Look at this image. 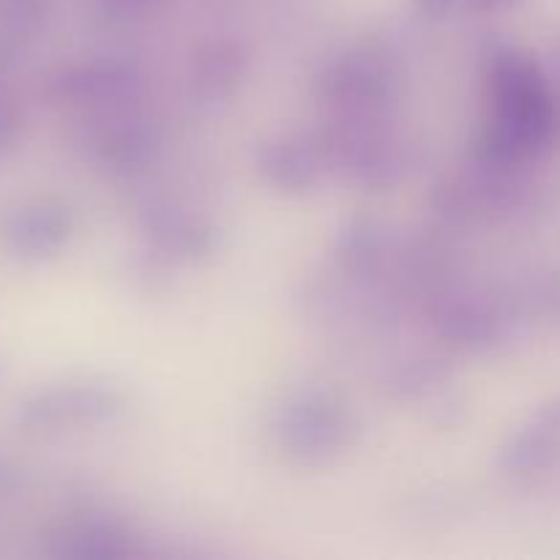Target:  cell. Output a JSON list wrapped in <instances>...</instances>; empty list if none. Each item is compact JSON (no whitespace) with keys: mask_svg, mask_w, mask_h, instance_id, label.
I'll return each instance as SVG.
<instances>
[{"mask_svg":"<svg viewBox=\"0 0 560 560\" xmlns=\"http://www.w3.org/2000/svg\"><path fill=\"white\" fill-rule=\"evenodd\" d=\"M490 120L474 148V162L523 170L552 148L558 102L539 60L517 47H501L487 71Z\"/></svg>","mask_w":560,"mask_h":560,"instance_id":"1","label":"cell"},{"mask_svg":"<svg viewBox=\"0 0 560 560\" xmlns=\"http://www.w3.org/2000/svg\"><path fill=\"white\" fill-rule=\"evenodd\" d=\"M271 435L295 465H328L355 446L361 421L353 405L331 386H304L273 408Z\"/></svg>","mask_w":560,"mask_h":560,"instance_id":"2","label":"cell"},{"mask_svg":"<svg viewBox=\"0 0 560 560\" xmlns=\"http://www.w3.org/2000/svg\"><path fill=\"white\" fill-rule=\"evenodd\" d=\"M320 137L331 170L364 189H392L405 178L408 153L383 118H337Z\"/></svg>","mask_w":560,"mask_h":560,"instance_id":"3","label":"cell"},{"mask_svg":"<svg viewBox=\"0 0 560 560\" xmlns=\"http://www.w3.org/2000/svg\"><path fill=\"white\" fill-rule=\"evenodd\" d=\"M399 77L386 55L375 49H348L328 60L315 80V93L337 118H383L397 98Z\"/></svg>","mask_w":560,"mask_h":560,"instance_id":"4","label":"cell"},{"mask_svg":"<svg viewBox=\"0 0 560 560\" xmlns=\"http://www.w3.org/2000/svg\"><path fill=\"white\" fill-rule=\"evenodd\" d=\"M129 399L107 381H77L44 388L20 405V421L25 430L63 432L82 427H102L120 419Z\"/></svg>","mask_w":560,"mask_h":560,"instance_id":"5","label":"cell"},{"mask_svg":"<svg viewBox=\"0 0 560 560\" xmlns=\"http://www.w3.org/2000/svg\"><path fill=\"white\" fill-rule=\"evenodd\" d=\"M44 93L52 104L104 113L135 104L142 93V74L120 58L82 60L55 69L44 82Z\"/></svg>","mask_w":560,"mask_h":560,"instance_id":"6","label":"cell"},{"mask_svg":"<svg viewBox=\"0 0 560 560\" xmlns=\"http://www.w3.org/2000/svg\"><path fill=\"white\" fill-rule=\"evenodd\" d=\"M255 170L271 189L304 197L323 186L331 162L320 135H277L257 145Z\"/></svg>","mask_w":560,"mask_h":560,"instance_id":"7","label":"cell"},{"mask_svg":"<svg viewBox=\"0 0 560 560\" xmlns=\"http://www.w3.org/2000/svg\"><path fill=\"white\" fill-rule=\"evenodd\" d=\"M142 235L159 262L189 266L206 260L217 246V230L206 217L178 202H151L142 213Z\"/></svg>","mask_w":560,"mask_h":560,"instance_id":"8","label":"cell"},{"mask_svg":"<svg viewBox=\"0 0 560 560\" xmlns=\"http://www.w3.org/2000/svg\"><path fill=\"white\" fill-rule=\"evenodd\" d=\"M432 326L446 342L468 353H485L501 345L509 320L501 306L481 293H448L432 304Z\"/></svg>","mask_w":560,"mask_h":560,"instance_id":"9","label":"cell"},{"mask_svg":"<svg viewBox=\"0 0 560 560\" xmlns=\"http://www.w3.org/2000/svg\"><path fill=\"white\" fill-rule=\"evenodd\" d=\"M3 244L20 260H49L74 235V213L60 200H38L3 219Z\"/></svg>","mask_w":560,"mask_h":560,"instance_id":"10","label":"cell"},{"mask_svg":"<svg viewBox=\"0 0 560 560\" xmlns=\"http://www.w3.org/2000/svg\"><path fill=\"white\" fill-rule=\"evenodd\" d=\"M102 120L96 129L91 131V145L93 156L109 170L118 173H131L140 170L153 159L159 148V131L145 115L135 109V104L118 109H104Z\"/></svg>","mask_w":560,"mask_h":560,"instance_id":"11","label":"cell"},{"mask_svg":"<svg viewBox=\"0 0 560 560\" xmlns=\"http://www.w3.org/2000/svg\"><path fill=\"white\" fill-rule=\"evenodd\" d=\"M52 552L77 560H115L135 556V534L107 509H82L58 525Z\"/></svg>","mask_w":560,"mask_h":560,"instance_id":"12","label":"cell"},{"mask_svg":"<svg viewBox=\"0 0 560 560\" xmlns=\"http://www.w3.org/2000/svg\"><path fill=\"white\" fill-rule=\"evenodd\" d=\"M246 66H249V58L241 44L230 42V38L208 42L191 58V88L206 102L228 98L244 80Z\"/></svg>","mask_w":560,"mask_h":560,"instance_id":"13","label":"cell"},{"mask_svg":"<svg viewBox=\"0 0 560 560\" xmlns=\"http://www.w3.org/2000/svg\"><path fill=\"white\" fill-rule=\"evenodd\" d=\"M560 459L558 430L547 427L545 421L517 432L501 452V470L514 479H530L552 470Z\"/></svg>","mask_w":560,"mask_h":560,"instance_id":"14","label":"cell"},{"mask_svg":"<svg viewBox=\"0 0 560 560\" xmlns=\"http://www.w3.org/2000/svg\"><path fill=\"white\" fill-rule=\"evenodd\" d=\"M49 11V0H0V16L16 31H36Z\"/></svg>","mask_w":560,"mask_h":560,"instance_id":"15","label":"cell"},{"mask_svg":"<svg viewBox=\"0 0 560 560\" xmlns=\"http://www.w3.org/2000/svg\"><path fill=\"white\" fill-rule=\"evenodd\" d=\"M20 131H22V118H20V109H16L14 98L0 88V156L9 153L11 148L16 145L20 140Z\"/></svg>","mask_w":560,"mask_h":560,"instance_id":"16","label":"cell"},{"mask_svg":"<svg viewBox=\"0 0 560 560\" xmlns=\"http://www.w3.org/2000/svg\"><path fill=\"white\" fill-rule=\"evenodd\" d=\"M156 3V0H96L98 9L104 11V14L109 16H135L140 14V11L151 9V5Z\"/></svg>","mask_w":560,"mask_h":560,"instance_id":"17","label":"cell"},{"mask_svg":"<svg viewBox=\"0 0 560 560\" xmlns=\"http://www.w3.org/2000/svg\"><path fill=\"white\" fill-rule=\"evenodd\" d=\"M457 3L459 0H413L416 11L427 16V20H443V16H448L457 9Z\"/></svg>","mask_w":560,"mask_h":560,"instance_id":"18","label":"cell"},{"mask_svg":"<svg viewBox=\"0 0 560 560\" xmlns=\"http://www.w3.org/2000/svg\"><path fill=\"white\" fill-rule=\"evenodd\" d=\"M481 3L485 5H509V3H514V0H481Z\"/></svg>","mask_w":560,"mask_h":560,"instance_id":"19","label":"cell"}]
</instances>
